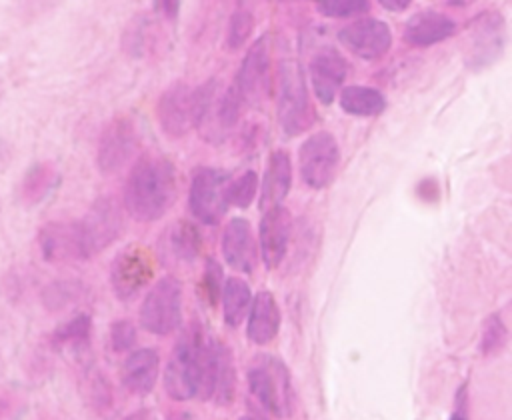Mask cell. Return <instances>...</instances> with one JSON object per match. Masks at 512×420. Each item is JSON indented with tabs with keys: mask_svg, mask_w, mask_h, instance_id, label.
<instances>
[{
	"mask_svg": "<svg viewBox=\"0 0 512 420\" xmlns=\"http://www.w3.org/2000/svg\"><path fill=\"white\" fill-rule=\"evenodd\" d=\"M10 158V146L0 138V166H4Z\"/></svg>",
	"mask_w": 512,
	"mask_h": 420,
	"instance_id": "cell-39",
	"label": "cell"
},
{
	"mask_svg": "<svg viewBox=\"0 0 512 420\" xmlns=\"http://www.w3.org/2000/svg\"><path fill=\"white\" fill-rule=\"evenodd\" d=\"M158 354L152 348H142L126 356L120 368L122 384L132 394H148L158 380Z\"/></svg>",
	"mask_w": 512,
	"mask_h": 420,
	"instance_id": "cell-19",
	"label": "cell"
},
{
	"mask_svg": "<svg viewBox=\"0 0 512 420\" xmlns=\"http://www.w3.org/2000/svg\"><path fill=\"white\" fill-rule=\"evenodd\" d=\"M138 150V132L134 122L126 116H118L110 120V124L102 130L98 142L96 162L102 174H114L122 166H126L134 152Z\"/></svg>",
	"mask_w": 512,
	"mask_h": 420,
	"instance_id": "cell-10",
	"label": "cell"
},
{
	"mask_svg": "<svg viewBox=\"0 0 512 420\" xmlns=\"http://www.w3.org/2000/svg\"><path fill=\"white\" fill-rule=\"evenodd\" d=\"M136 342V328L128 320H116L110 326V348L114 352H126Z\"/></svg>",
	"mask_w": 512,
	"mask_h": 420,
	"instance_id": "cell-33",
	"label": "cell"
},
{
	"mask_svg": "<svg viewBox=\"0 0 512 420\" xmlns=\"http://www.w3.org/2000/svg\"><path fill=\"white\" fill-rule=\"evenodd\" d=\"M386 10H392V12H400V10H406L410 6L412 0H378Z\"/></svg>",
	"mask_w": 512,
	"mask_h": 420,
	"instance_id": "cell-38",
	"label": "cell"
},
{
	"mask_svg": "<svg viewBox=\"0 0 512 420\" xmlns=\"http://www.w3.org/2000/svg\"><path fill=\"white\" fill-rule=\"evenodd\" d=\"M500 26H502V18L496 14H484L476 20V24L472 26V40H474V56L478 64L486 62V56L490 54V58L496 56V52L500 50Z\"/></svg>",
	"mask_w": 512,
	"mask_h": 420,
	"instance_id": "cell-25",
	"label": "cell"
},
{
	"mask_svg": "<svg viewBox=\"0 0 512 420\" xmlns=\"http://www.w3.org/2000/svg\"><path fill=\"white\" fill-rule=\"evenodd\" d=\"M38 246L48 262L84 260L76 222H48L38 232Z\"/></svg>",
	"mask_w": 512,
	"mask_h": 420,
	"instance_id": "cell-17",
	"label": "cell"
},
{
	"mask_svg": "<svg viewBox=\"0 0 512 420\" xmlns=\"http://www.w3.org/2000/svg\"><path fill=\"white\" fill-rule=\"evenodd\" d=\"M248 384L254 398L270 414L284 418L292 412V384L284 362L272 354H258L248 366Z\"/></svg>",
	"mask_w": 512,
	"mask_h": 420,
	"instance_id": "cell-2",
	"label": "cell"
},
{
	"mask_svg": "<svg viewBox=\"0 0 512 420\" xmlns=\"http://www.w3.org/2000/svg\"><path fill=\"white\" fill-rule=\"evenodd\" d=\"M162 244L172 260L188 264L198 258L200 248H202V238L194 224L180 220L166 230Z\"/></svg>",
	"mask_w": 512,
	"mask_h": 420,
	"instance_id": "cell-22",
	"label": "cell"
},
{
	"mask_svg": "<svg viewBox=\"0 0 512 420\" xmlns=\"http://www.w3.org/2000/svg\"><path fill=\"white\" fill-rule=\"evenodd\" d=\"M82 294V284L72 280H58L44 288L42 302L48 310H62Z\"/></svg>",
	"mask_w": 512,
	"mask_h": 420,
	"instance_id": "cell-29",
	"label": "cell"
},
{
	"mask_svg": "<svg viewBox=\"0 0 512 420\" xmlns=\"http://www.w3.org/2000/svg\"><path fill=\"white\" fill-rule=\"evenodd\" d=\"M202 342L204 336L198 328H190L176 342L164 370V388L170 398L188 400L198 394Z\"/></svg>",
	"mask_w": 512,
	"mask_h": 420,
	"instance_id": "cell-4",
	"label": "cell"
},
{
	"mask_svg": "<svg viewBox=\"0 0 512 420\" xmlns=\"http://www.w3.org/2000/svg\"><path fill=\"white\" fill-rule=\"evenodd\" d=\"M76 230L84 260L102 252L122 232V214L118 204L108 196L98 198L86 216L76 222Z\"/></svg>",
	"mask_w": 512,
	"mask_h": 420,
	"instance_id": "cell-6",
	"label": "cell"
},
{
	"mask_svg": "<svg viewBox=\"0 0 512 420\" xmlns=\"http://www.w3.org/2000/svg\"><path fill=\"white\" fill-rule=\"evenodd\" d=\"M300 174L304 184L322 190L332 184L340 164L338 142L330 132H316L300 146Z\"/></svg>",
	"mask_w": 512,
	"mask_h": 420,
	"instance_id": "cell-7",
	"label": "cell"
},
{
	"mask_svg": "<svg viewBox=\"0 0 512 420\" xmlns=\"http://www.w3.org/2000/svg\"><path fill=\"white\" fill-rule=\"evenodd\" d=\"M320 14L328 18H350L370 10V0H316Z\"/></svg>",
	"mask_w": 512,
	"mask_h": 420,
	"instance_id": "cell-31",
	"label": "cell"
},
{
	"mask_svg": "<svg viewBox=\"0 0 512 420\" xmlns=\"http://www.w3.org/2000/svg\"><path fill=\"white\" fill-rule=\"evenodd\" d=\"M506 340V328L502 324V320L498 316H490L486 322H484V330H482V352L484 354H490L494 350H498Z\"/></svg>",
	"mask_w": 512,
	"mask_h": 420,
	"instance_id": "cell-34",
	"label": "cell"
},
{
	"mask_svg": "<svg viewBox=\"0 0 512 420\" xmlns=\"http://www.w3.org/2000/svg\"><path fill=\"white\" fill-rule=\"evenodd\" d=\"M180 0H154V10L158 16L166 20H174L178 16Z\"/></svg>",
	"mask_w": 512,
	"mask_h": 420,
	"instance_id": "cell-37",
	"label": "cell"
},
{
	"mask_svg": "<svg viewBox=\"0 0 512 420\" xmlns=\"http://www.w3.org/2000/svg\"><path fill=\"white\" fill-rule=\"evenodd\" d=\"M240 420H254V418H250V416H242Z\"/></svg>",
	"mask_w": 512,
	"mask_h": 420,
	"instance_id": "cell-44",
	"label": "cell"
},
{
	"mask_svg": "<svg viewBox=\"0 0 512 420\" xmlns=\"http://www.w3.org/2000/svg\"><path fill=\"white\" fill-rule=\"evenodd\" d=\"M244 108L258 106L270 94V48L268 36L256 40L246 52L240 70L232 82Z\"/></svg>",
	"mask_w": 512,
	"mask_h": 420,
	"instance_id": "cell-8",
	"label": "cell"
},
{
	"mask_svg": "<svg viewBox=\"0 0 512 420\" xmlns=\"http://www.w3.org/2000/svg\"><path fill=\"white\" fill-rule=\"evenodd\" d=\"M220 298H222L224 322L236 328L250 310V304H252L250 286L240 278H228L222 286Z\"/></svg>",
	"mask_w": 512,
	"mask_h": 420,
	"instance_id": "cell-24",
	"label": "cell"
},
{
	"mask_svg": "<svg viewBox=\"0 0 512 420\" xmlns=\"http://www.w3.org/2000/svg\"><path fill=\"white\" fill-rule=\"evenodd\" d=\"M182 286L176 278H160L146 294L140 308V324L158 336H166L180 326Z\"/></svg>",
	"mask_w": 512,
	"mask_h": 420,
	"instance_id": "cell-5",
	"label": "cell"
},
{
	"mask_svg": "<svg viewBox=\"0 0 512 420\" xmlns=\"http://www.w3.org/2000/svg\"><path fill=\"white\" fill-rule=\"evenodd\" d=\"M256 188H258V176L250 170L244 172L236 180L228 182V204H234L238 208H246L254 200Z\"/></svg>",
	"mask_w": 512,
	"mask_h": 420,
	"instance_id": "cell-32",
	"label": "cell"
},
{
	"mask_svg": "<svg viewBox=\"0 0 512 420\" xmlns=\"http://www.w3.org/2000/svg\"><path fill=\"white\" fill-rule=\"evenodd\" d=\"M156 114L160 128L168 136H184L194 126V90H190L186 84L170 86L160 96Z\"/></svg>",
	"mask_w": 512,
	"mask_h": 420,
	"instance_id": "cell-13",
	"label": "cell"
},
{
	"mask_svg": "<svg viewBox=\"0 0 512 420\" xmlns=\"http://www.w3.org/2000/svg\"><path fill=\"white\" fill-rule=\"evenodd\" d=\"M222 286H224V278H222V268L214 258L206 260L204 266V292L210 304H216L220 294H222Z\"/></svg>",
	"mask_w": 512,
	"mask_h": 420,
	"instance_id": "cell-35",
	"label": "cell"
},
{
	"mask_svg": "<svg viewBox=\"0 0 512 420\" xmlns=\"http://www.w3.org/2000/svg\"><path fill=\"white\" fill-rule=\"evenodd\" d=\"M292 184V166L290 156L284 150H276L270 154L264 180H262V192H260V208L268 210L274 206H280L286 198Z\"/></svg>",
	"mask_w": 512,
	"mask_h": 420,
	"instance_id": "cell-20",
	"label": "cell"
},
{
	"mask_svg": "<svg viewBox=\"0 0 512 420\" xmlns=\"http://www.w3.org/2000/svg\"><path fill=\"white\" fill-rule=\"evenodd\" d=\"M338 40L358 58L376 60L390 50L392 32L390 26L378 18H360L346 24L338 32Z\"/></svg>",
	"mask_w": 512,
	"mask_h": 420,
	"instance_id": "cell-12",
	"label": "cell"
},
{
	"mask_svg": "<svg viewBox=\"0 0 512 420\" xmlns=\"http://www.w3.org/2000/svg\"><path fill=\"white\" fill-rule=\"evenodd\" d=\"M178 178L174 164L164 156L140 158L124 186V206L138 222L162 218L176 200Z\"/></svg>",
	"mask_w": 512,
	"mask_h": 420,
	"instance_id": "cell-1",
	"label": "cell"
},
{
	"mask_svg": "<svg viewBox=\"0 0 512 420\" xmlns=\"http://www.w3.org/2000/svg\"><path fill=\"white\" fill-rule=\"evenodd\" d=\"M280 328V310L268 290H260L248 310V338L254 344H268Z\"/></svg>",
	"mask_w": 512,
	"mask_h": 420,
	"instance_id": "cell-21",
	"label": "cell"
},
{
	"mask_svg": "<svg viewBox=\"0 0 512 420\" xmlns=\"http://www.w3.org/2000/svg\"><path fill=\"white\" fill-rule=\"evenodd\" d=\"M60 182L58 170L50 162H38L30 166L20 182V200L24 204H38L44 200Z\"/></svg>",
	"mask_w": 512,
	"mask_h": 420,
	"instance_id": "cell-23",
	"label": "cell"
},
{
	"mask_svg": "<svg viewBox=\"0 0 512 420\" xmlns=\"http://www.w3.org/2000/svg\"><path fill=\"white\" fill-rule=\"evenodd\" d=\"M146 418H148V414H146L144 410H138V412H134V414L126 416L124 420H146Z\"/></svg>",
	"mask_w": 512,
	"mask_h": 420,
	"instance_id": "cell-40",
	"label": "cell"
},
{
	"mask_svg": "<svg viewBox=\"0 0 512 420\" xmlns=\"http://www.w3.org/2000/svg\"><path fill=\"white\" fill-rule=\"evenodd\" d=\"M90 316L86 314H78L74 318H70L68 322L60 324L54 334H52V342L56 346H68V348H74V350H80L82 346L88 344V338H90Z\"/></svg>",
	"mask_w": 512,
	"mask_h": 420,
	"instance_id": "cell-27",
	"label": "cell"
},
{
	"mask_svg": "<svg viewBox=\"0 0 512 420\" xmlns=\"http://www.w3.org/2000/svg\"><path fill=\"white\" fill-rule=\"evenodd\" d=\"M170 420H194V418H192V414H188V412H174V414L170 416Z\"/></svg>",
	"mask_w": 512,
	"mask_h": 420,
	"instance_id": "cell-41",
	"label": "cell"
},
{
	"mask_svg": "<svg viewBox=\"0 0 512 420\" xmlns=\"http://www.w3.org/2000/svg\"><path fill=\"white\" fill-rule=\"evenodd\" d=\"M188 202L200 222H220L228 208V176L216 168H198L192 176Z\"/></svg>",
	"mask_w": 512,
	"mask_h": 420,
	"instance_id": "cell-9",
	"label": "cell"
},
{
	"mask_svg": "<svg viewBox=\"0 0 512 420\" xmlns=\"http://www.w3.org/2000/svg\"><path fill=\"white\" fill-rule=\"evenodd\" d=\"M154 266L150 254L140 246L122 250L110 268V282L120 300H132L152 278Z\"/></svg>",
	"mask_w": 512,
	"mask_h": 420,
	"instance_id": "cell-11",
	"label": "cell"
},
{
	"mask_svg": "<svg viewBox=\"0 0 512 420\" xmlns=\"http://www.w3.org/2000/svg\"><path fill=\"white\" fill-rule=\"evenodd\" d=\"M290 228L292 218L288 208L274 206L264 210V216L260 220V252L266 268H276L288 250L290 240Z\"/></svg>",
	"mask_w": 512,
	"mask_h": 420,
	"instance_id": "cell-15",
	"label": "cell"
},
{
	"mask_svg": "<svg viewBox=\"0 0 512 420\" xmlns=\"http://www.w3.org/2000/svg\"><path fill=\"white\" fill-rule=\"evenodd\" d=\"M88 392H90V400L96 408H106L110 404V388H108V382L98 374L94 372L90 378H88Z\"/></svg>",
	"mask_w": 512,
	"mask_h": 420,
	"instance_id": "cell-36",
	"label": "cell"
},
{
	"mask_svg": "<svg viewBox=\"0 0 512 420\" xmlns=\"http://www.w3.org/2000/svg\"><path fill=\"white\" fill-rule=\"evenodd\" d=\"M222 254L238 272H252L258 262V246L252 226L244 218H232L222 234Z\"/></svg>",
	"mask_w": 512,
	"mask_h": 420,
	"instance_id": "cell-16",
	"label": "cell"
},
{
	"mask_svg": "<svg viewBox=\"0 0 512 420\" xmlns=\"http://www.w3.org/2000/svg\"><path fill=\"white\" fill-rule=\"evenodd\" d=\"M450 420H466V418H464V414H460V412H454V414L450 416Z\"/></svg>",
	"mask_w": 512,
	"mask_h": 420,
	"instance_id": "cell-43",
	"label": "cell"
},
{
	"mask_svg": "<svg viewBox=\"0 0 512 420\" xmlns=\"http://www.w3.org/2000/svg\"><path fill=\"white\" fill-rule=\"evenodd\" d=\"M308 72H310V84L314 88L316 98L322 104H330L336 98L338 88L346 80L348 62L334 48H322L310 60Z\"/></svg>",
	"mask_w": 512,
	"mask_h": 420,
	"instance_id": "cell-14",
	"label": "cell"
},
{
	"mask_svg": "<svg viewBox=\"0 0 512 420\" xmlns=\"http://www.w3.org/2000/svg\"><path fill=\"white\" fill-rule=\"evenodd\" d=\"M340 106L354 116H376L384 110L386 100L376 88L346 86L340 92Z\"/></svg>",
	"mask_w": 512,
	"mask_h": 420,
	"instance_id": "cell-26",
	"label": "cell"
},
{
	"mask_svg": "<svg viewBox=\"0 0 512 420\" xmlns=\"http://www.w3.org/2000/svg\"><path fill=\"white\" fill-rule=\"evenodd\" d=\"M278 120L288 136H298L314 124L304 72L292 60L282 62L278 70Z\"/></svg>",
	"mask_w": 512,
	"mask_h": 420,
	"instance_id": "cell-3",
	"label": "cell"
},
{
	"mask_svg": "<svg viewBox=\"0 0 512 420\" xmlns=\"http://www.w3.org/2000/svg\"><path fill=\"white\" fill-rule=\"evenodd\" d=\"M448 6H466V4H470L472 0H444Z\"/></svg>",
	"mask_w": 512,
	"mask_h": 420,
	"instance_id": "cell-42",
	"label": "cell"
},
{
	"mask_svg": "<svg viewBox=\"0 0 512 420\" xmlns=\"http://www.w3.org/2000/svg\"><path fill=\"white\" fill-rule=\"evenodd\" d=\"M234 386H236V374H234V362L230 350L222 344L220 350V362L216 372V386L212 398H216L218 404H230L234 398Z\"/></svg>",
	"mask_w": 512,
	"mask_h": 420,
	"instance_id": "cell-28",
	"label": "cell"
},
{
	"mask_svg": "<svg viewBox=\"0 0 512 420\" xmlns=\"http://www.w3.org/2000/svg\"><path fill=\"white\" fill-rule=\"evenodd\" d=\"M456 32L450 16L436 10H422L414 14L404 26V40L412 46H432Z\"/></svg>",
	"mask_w": 512,
	"mask_h": 420,
	"instance_id": "cell-18",
	"label": "cell"
},
{
	"mask_svg": "<svg viewBox=\"0 0 512 420\" xmlns=\"http://www.w3.org/2000/svg\"><path fill=\"white\" fill-rule=\"evenodd\" d=\"M254 28V16L246 8H238L228 22V32H226V42L230 50L242 48V44L248 40Z\"/></svg>",
	"mask_w": 512,
	"mask_h": 420,
	"instance_id": "cell-30",
	"label": "cell"
}]
</instances>
